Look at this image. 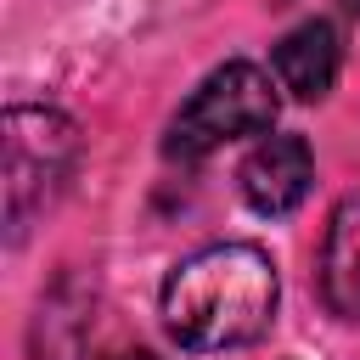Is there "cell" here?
<instances>
[{"label": "cell", "instance_id": "52a82bcc", "mask_svg": "<svg viewBox=\"0 0 360 360\" xmlns=\"http://www.w3.org/2000/svg\"><path fill=\"white\" fill-rule=\"evenodd\" d=\"M338 6H343V11H349V17H360V0H338Z\"/></svg>", "mask_w": 360, "mask_h": 360}, {"label": "cell", "instance_id": "6da1fadb", "mask_svg": "<svg viewBox=\"0 0 360 360\" xmlns=\"http://www.w3.org/2000/svg\"><path fill=\"white\" fill-rule=\"evenodd\" d=\"M276 264L253 242H214L191 259H180L158 292V315L180 349L219 354V349H248L270 332L276 321Z\"/></svg>", "mask_w": 360, "mask_h": 360}, {"label": "cell", "instance_id": "ba28073f", "mask_svg": "<svg viewBox=\"0 0 360 360\" xmlns=\"http://www.w3.org/2000/svg\"><path fill=\"white\" fill-rule=\"evenodd\" d=\"M112 360H152V354H141V349H135V354H112Z\"/></svg>", "mask_w": 360, "mask_h": 360}, {"label": "cell", "instance_id": "5b68a950", "mask_svg": "<svg viewBox=\"0 0 360 360\" xmlns=\"http://www.w3.org/2000/svg\"><path fill=\"white\" fill-rule=\"evenodd\" d=\"M270 68H276V84L298 101H321L332 84H338V68H343V39L332 22H298L292 34H281V45L270 51Z\"/></svg>", "mask_w": 360, "mask_h": 360}, {"label": "cell", "instance_id": "277c9868", "mask_svg": "<svg viewBox=\"0 0 360 360\" xmlns=\"http://www.w3.org/2000/svg\"><path fill=\"white\" fill-rule=\"evenodd\" d=\"M309 180H315V158L304 135H264L236 169V186L259 214H292L309 197Z\"/></svg>", "mask_w": 360, "mask_h": 360}, {"label": "cell", "instance_id": "7a4b0ae2", "mask_svg": "<svg viewBox=\"0 0 360 360\" xmlns=\"http://www.w3.org/2000/svg\"><path fill=\"white\" fill-rule=\"evenodd\" d=\"M6 163H0V191H6V236L22 242V231L34 225V214H45L56 202V191L68 186L73 163H79V129L68 112L56 107H6Z\"/></svg>", "mask_w": 360, "mask_h": 360}, {"label": "cell", "instance_id": "8992f818", "mask_svg": "<svg viewBox=\"0 0 360 360\" xmlns=\"http://www.w3.org/2000/svg\"><path fill=\"white\" fill-rule=\"evenodd\" d=\"M321 298L332 304V315L360 321V191L343 197L326 219V242H321Z\"/></svg>", "mask_w": 360, "mask_h": 360}, {"label": "cell", "instance_id": "3957f363", "mask_svg": "<svg viewBox=\"0 0 360 360\" xmlns=\"http://www.w3.org/2000/svg\"><path fill=\"white\" fill-rule=\"evenodd\" d=\"M276 107H281V101H276V84H270L264 68H253V62H225V68H214V73L186 96V107H180L174 124H169L163 152L180 158V163H197V158H208V152L225 146V141L270 135Z\"/></svg>", "mask_w": 360, "mask_h": 360}]
</instances>
